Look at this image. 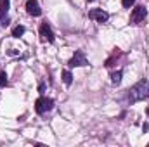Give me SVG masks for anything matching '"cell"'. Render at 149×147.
<instances>
[{
	"label": "cell",
	"instance_id": "277c9868",
	"mask_svg": "<svg viewBox=\"0 0 149 147\" xmlns=\"http://www.w3.org/2000/svg\"><path fill=\"white\" fill-rule=\"evenodd\" d=\"M87 64H88V61H87L83 50H76L74 55L71 57V61H70V66L71 68H81V66H87Z\"/></svg>",
	"mask_w": 149,
	"mask_h": 147
},
{
	"label": "cell",
	"instance_id": "5b68a950",
	"mask_svg": "<svg viewBox=\"0 0 149 147\" xmlns=\"http://www.w3.org/2000/svg\"><path fill=\"white\" fill-rule=\"evenodd\" d=\"M40 38H42V42H47V43L54 42V31H52L49 23H42L40 24Z\"/></svg>",
	"mask_w": 149,
	"mask_h": 147
},
{
	"label": "cell",
	"instance_id": "6da1fadb",
	"mask_svg": "<svg viewBox=\"0 0 149 147\" xmlns=\"http://www.w3.org/2000/svg\"><path fill=\"white\" fill-rule=\"evenodd\" d=\"M149 97V81L148 80H139L127 94V101L130 104L134 102H139V101H144Z\"/></svg>",
	"mask_w": 149,
	"mask_h": 147
},
{
	"label": "cell",
	"instance_id": "e0dca14e",
	"mask_svg": "<svg viewBox=\"0 0 149 147\" xmlns=\"http://www.w3.org/2000/svg\"><path fill=\"white\" fill-rule=\"evenodd\" d=\"M88 2H94V0H88Z\"/></svg>",
	"mask_w": 149,
	"mask_h": 147
},
{
	"label": "cell",
	"instance_id": "9a60e30c",
	"mask_svg": "<svg viewBox=\"0 0 149 147\" xmlns=\"http://www.w3.org/2000/svg\"><path fill=\"white\" fill-rule=\"evenodd\" d=\"M142 130H144V132H148V130H149V125H148V123H144V125H142Z\"/></svg>",
	"mask_w": 149,
	"mask_h": 147
},
{
	"label": "cell",
	"instance_id": "2e32d148",
	"mask_svg": "<svg viewBox=\"0 0 149 147\" xmlns=\"http://www.w3.org/2000/svg\"><path fill=\"white\" fill-rule=\"evenodd\" d=\"M146 114H148V116H149V107H148V109H146Z\"/></svg>",
	"mask_w": 149,
	"mask_h": 147
},
{
	"label": "cell",
	"instance_id": "4fadbf2b",
	"mask_svg": "<svg viewBox=\"0 0 149 147\" xmlns=\"http://www.w3.org/2000/svg\"><path fill=\"white\" fill-rule=\"evenodd\" d=\"M5 85H7V74L0 71V87H5Z\"/></svg>",
	"mask_w": 149,
	"mask_h": 147
},
{
	"label": "cell",
	"instance_id": "7a4b0ae2",
	"mask_svg": "<svg viewBox=\"0 0 149 147\" xmlns=\"http://www.w3.org/2000/svg\"><path fill=\"white\" fill-rule=\"evenodd\" d=\"M52 107H54V101L52 99H47V97H40V99H37V102H35V111H37L38 114H45V112H49Z\"/></svg>",
	"mask_w": 149,
	"mask_h": 147
},
{
	"label": "cell",
	"instance_id": "5bb4252c",
	"mask_svg": "<svg viewBox=\"0 0 149 147\" xmlns=\"http://www.w3.org/2000/svg\"><path fill=\"white\" fill-rule=\"evenodd\" d=\"M121 3H123V7L128 9V7H132V5L135 3V0H121Z\"/></svg>",
	"mask_w": 149,
	"mask_h": 147
},
{
	"label": "cell",
	"instance_id": "7c38bea8",
	"mask_svg": "<svg viewBox=\"0 0 149 147\" xmlns=\"http://www.w3.org/2000/svg\"><path fill=\"white\" fill-rule=\"evenodd\" d=\"M118 55H120V50H118V49H114V54H113V57H109V59L106 61V66H108V68H111L113 62H114V59H116Z\"/></svg>",
	"mask_w": 149,
	"mask_h": 147
},
{
	"label": "cell",
	"instance_id": "52a82bcc",
	"mask_svg": "<svg viewBox=\"0 0 149 147\" xmlns=\"http://www.w3.org/2000/svg\"><path fill=\"white\" fill-rule=\"evenodd\" d=\"M26 10H28L30 16H35V17L42 14V9H40V5H38L37 0H28V2H26Z\"/></svg>",
	"mask_w": 149,
	"mask_h": 147
},
{
	"label": "cell",
	"instance_id": "3957f363",
	"mask_svg": "<svg viewBox=\"0 0 149 147\" xmlns=\"http://www.w3.org/2000/svg\"><path fill=\"white\" fill-rule=\"evenodd\" d=\"M146 16H148V9H146L144 5H139V7H135V9L132 10L130 21H132L134 24H141V23H144Z\"/></svg>",
	"mask_w": 149,
	"mask_h": 147
},
{
	"label": "cell",
	"instance_id": "ac0fdd59",
	"mask_svg": "<svg viewBox=\"0 0 149 147\" xmlns=\"http://www.w3.org/2000/svg\"><path fill=\"white\" fill-rule=\"evenodd\" d=\"M148 146H149V144H148Z\"/></svg>",
	"mask_w": 149,
	"mask_h": 147
},
{
	"label": "cell",
	"instance_id": "30bf717a",
	"mask_svg": "<svg viewBox=\"0 0 149 147\" xmlns=\"http://www.w3.org/2000/svg\"><path fill=\"white\" fill-rule=\"evenodd\" d=\"M24 35V26H16L14 30H12V37H16V38H19V37H23Z\"/></svg>",
	"mask_w": 149,
	"mask_h": 147
},
{
	"label": "cell",
	"instance_id": "8992f818",
	"mask_svg": "<svg viewBox=\"0 0 149 147\" xmlns=\"http://www.w3.org/2000/svg\"><path fill=\"white\" fill-rule=\"evenodd\" d=\"M88 17L102 24V23H106V21L109 19V14H108L106 10H102V9H92V10L88 12Z\"/></svg>",
	"mask_w": 149,
	"mask_h": 147
},
{
	"label": "cell",
	"instance_id": "9c48e42d",
	"mask_svg": "<svg viewBox=\"0 0 149 147\" xmlns=\"http://www.w3.org/2000/svg\"><path fill=\"white\" fill-rule=\"evenodd\" d=\"M63 81H64L66 85H71V83H73V74L70 73L68 69H66V71H63Z\"/></svg>",
	"mask_w": 149,
	"mask_h": 147
},
{
	"label": "cell",
	"instance_id": "ba28073f",
	"mask_svg": "<svg viewBox=\"0 0 149 147\" xmlns=\"http://www.w3.org/2000/svg\"><path fill=\"white\" fill-rule=\"evenodd\" d=\"M9 3H10V0H0V19H2V21H5V19H7Z\"/></svg>",
	"mask_w": 149,
	"mask_h": 147
},
{
	"label": "cell",
	"instance_id": "8fae6325",
	"mask_svg": "<svg viewBox=\"0 0 149 147\" xmlns=\"http://www.w3.org/2000/svg\"><path fill=\"white\" fill-rule=\"evenodd\" d=\"M121 76H123V73L121 71H116V73L111 74V81L114 83V85H120V81H121Z\"/></svg>",
	"mask_w": 149,
	"mask_h": 147
}]
</instances>
